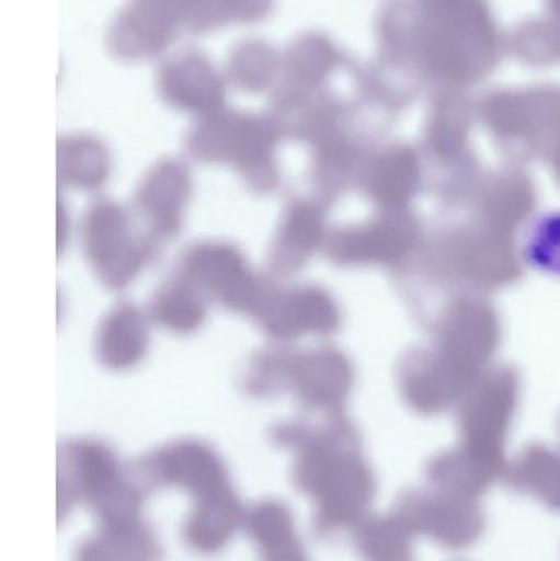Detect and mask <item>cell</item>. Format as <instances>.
Masks as SVG:
<instances>
[{
	"label": "cell",
	"mask_w": 560,
	"mask_h": 561,
	"mask_svg": "<svg viewBox=\"0 0 560 561\" xmlns=\"http://www.w3.org/2000/svg\"><path fill=\"white\" fill-rule=\"evenodd\" d=\"M145 486H178L194 497L184 540L199 553H217L232 539L243 513L222 458L201 440L171 442L138 460Z\"/></svg>",
	"instance_id": "cell-1"
},
{
	"label": "cell",
	"mask_w": 560,
	"mask_h": 561,
	"mask_svg": "<svg viewBox=\"0 0 560 561\" xmlns=\"http://www.w3.org/2000/svg\"><path fill=\"white\" fill-rule=\"evenodd\" d=\"M272 440L295 454L293 483L318 503L319 533H331L357 519L370 491L361 465L341 448V431L309 417L279 422Z\"/></svg>",
	"instance_id": "cell-2"
},
{
	"label": "cell",
	"mask_w": 560,
	"mask_h": 561,
	"mask_svg": "<svg viewBox=\"0 0 560 561\" xmlns=\"http://www.w3.org/2000/svg\"><path fill=\"white\" fill-rule=\"evenodd\" d=\"M58 497L59 504L66 501V513L76 501L88 504L101 526L141 520L140 490L125 477L114 451L91 438L69 440L59 447Z\"/></svg>",
	"instance_id": "cell-3"
},
{
	"label": "cell",
	"mask_w": 560,
	"mask_h": 561,
	"mask_svg": "<svg viewBox=\"0 0 560 561\" xmlns=\"http://www.w3.org/2000/svg\"><path fill=\"white\" fill-rule=\"evenodd\" d=\"M279 131L273 122L253 115H213L187 135V154L206 164H226L260 194L278 190L282 173L275 151Z\"/></svg>",
	"instance_id": "cell-4"
},
{
	"label": "cell",
	"mask_w": 560,
	"mask_h": 561,
	"mask_svg": "<svg viewBox=\"0 0 560 561\" xmlns=\"http://www.w3.org/2000/svg\"><path fill=\"white\" fill-rule=\"evenodd\" d=\"M135 222L134 213L112 199L94 201L82 216V253L95 278L107 289L130 286L160 250Z\"/></svg>",
	"instance_id": "cell-5"
},
{
	"label": "cell",
	"mask_w": 560,
	"mask_h": 561,
	"mask_svg": "<svg viewBox=\"0 0 560 561\" xmlns=\"http://www.w3.org/2000/svg\"><path fill=\"white\" fill-rule=\"evenodd\" d=\"M174 273L191 280L209 302L252 319L275 280L256 273L239 247L222 240L191 243L181 252Z\"/></svg>",
	"instance_id": "cell-6"
},
{
	"label": "cell",
	"mask_w": 560,
	"mask_h": 561,
	"mask_svg": "<svg viewBox=\"0 0 560 561\" xmlns=\"http://www.w3.org/2000/svg\"><path fill=\"white\" fill-rule=\"evenodd\" d=\"M193 190V174L178 158L157 161L138 181L132 213L158 245L180 236Z\"/></svg>",
	"instance_id": "cell-7"
},
{
	"label": "cell",
	"mask_w": 560,
	"mask_h": 561,
	"mask_svg": "<svg viewBox=\"0 0 560 561\" xmlns=\"http://www.w3.org/2000/svg\"><path fill=\"white\" fill-rule=\"evenodd\" d=\"M253 320L276 343H289L302 336L332 332L338 312L321 287L311 284L285 287L275 278Z\"/></svg>",
	"instance_id": "cell-8"
},
{
	"label": "cell",
	"mask_w": 560,
	"mask_h": 561,
	"mask_svg": "<svg viewBox=\"0 0 560 561\" xmlns=\"http://www.w3.org/2000/svg\"><path fill=\"white\" fill-rule=\"evenodd\" d=\"M324 237V209L309 196H295L286 203L268 249L270 276L285 279L308 265Z\"/></svg>",
	"instance_id": "cell-9"
},
{
	"label": "cell",
	"mask_w": 560,
	"mask_h": 561,
	"mask_svg": "<svg viewBox=\"0 0 560 561\" xmlns=\"http://www.w3.org/2000/svg\"><path fill=\"white\" fill-rule=\"evenodd\" d=\"M150 346L148 316L130 302L112 307L95 329L92 352L95 362L111 371L135 368Z\"/></svg>",
	"instance_id": "cell-10"
},
{
	"label": "cell",
	"mask_w": 560,
	"mask_h": 561,
	"mask_svg": "<svg viewBox=\"0 0 560 561\" xmlns=\"http://www.w3.org/2000/svg\"><path fill=\"white\" fill-rule=\"evenodd\" d=\"M344 388V362L332 350L293 348L286 392L293 394L306 412L331 409Z\"/></svg>",
	"instance_id": "cell-11"
},
{
	"label": "cell",
	"mask_w": 560,
	"mask_h": 561,
	"mask_svg": "<svg viewBox=\"0 0 560 561\" xmlns=\"http://www.w3.org/2000/svg\"><path fill=\"white\" fill-rule=\"evenodd\" d=\"M209 299L191 280L174 273L164 280L148 304V319L178 335H191L206 322Z\"/></svg>",
	"instance_id": "cell-12"
},
{
	"label": "cell",
	"mask_w": 560,
	"mask_h": 561,
	"mask_svg": "<svg viewBox=\"0 0 560 561\" xmlns=\"http://www.w3.org/2000/svg\"><path fill=\"white\" fill-rule=\"evenodd\" d=\"M262 561H309L295 534L292 513L278 501H263L243 517Z\"/></svg>",
	"instance_id": "cell-13"
},
{
	"label": "cell",
	"mask_w": 560,
	"mask_h": 561,
	"mask_svg": "<svg viewBox=\"0 0 560 561\" xmlns=\"http://www.w3.org/2000/svg\"><path fill=\"white\" fill-rule=\"evenodd\" d=\"M111 154L101 141L89 137L59 140V186L76 191H98L111 176Z\"/></svg>",
	"instance_id": "cell-14"
},
{
	"label": "cell",
	"mask_w": 560,
	"mask_h": 561,
	"mask_svg": "<svg viewBox=\"0 0 560 561\" xmlns=\"http://www.w3.org/2000/svg\"><path fill=\"white\" fill-rule=\"evenodd\" d=\"M160 547L144 520L101 526L98 536L82 543L76 561H158Z\"/></svg>",
	"instance_id": "cell-15"
},
{
	"label": "cell",
	"mask_w": 560,
	"mask_h": 561,
	"mask_svg": "<svg viewBox=\"0 0 560 561\" xmlns=\"http://www.w3.org/2000/svg\"><path fill=\"white\" fill-rule=\"evenodd\" d=\"M292 353L293 348L288 343H276L253 353L240 375L242 391L260 399L285 394Z\"/></svg>",
	"instance_id": "cell-16"
}]
</instances>
